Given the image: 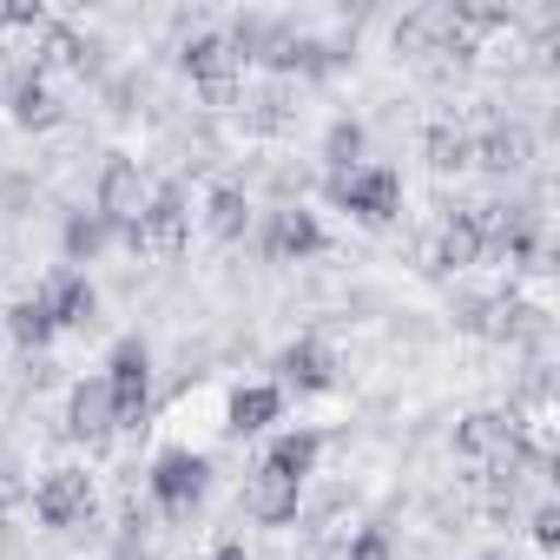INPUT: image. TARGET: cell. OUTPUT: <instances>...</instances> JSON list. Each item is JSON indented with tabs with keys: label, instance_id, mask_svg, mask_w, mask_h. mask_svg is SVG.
Wrapping results in <instances>:
<instances>
[{
	"label": "cell",
	"instance_id": "cell-10",
	"mask_svg": "<svg viewBox=\"0 0 560 560\" xmlns=\"http://www.w3.org/2000/svg\"><path fill=\"white\" fill-rule=\"evenodd\" d=\"M324 250V224H317V211H270V224H264V257L270 264H304V257H317Z\"/></svg>",
	"mask_w": 560,
	"mask_h": 560
},
{
	"label": "cell",
	"instance_id": "cell-19",
	"mask_svg": "<svg viewBox=\"0 0 560 560\" xmlns=\"http://www.w3.org/2000/svg\"><path fill=\"white\" fill-rule=\"evenodd\" d=\"M60 244H67V257H73V264H93V257L113 244V224H106L100 211H73V218H67V231H60Z\"/></svg>",
	"mask_w": 560,
	"mask_h": 560
},
{
	"label": "cell",
	"instance_id": "cell-3",
	"mask_svg": "<svg viewBox=\"0 0 560 560\" xmlns=\"http://www.w3.org/2000/svg\"><path fill=\"white\" fill-rule=\"evenodd\" d=\"M205 488H211V462H205V455H191V448H165V455L152 462V501H159L172 521H185V514L205 501Z\"/></svg>",
	"mask_w": 560,
	"mask_h": 560
},
{
	"label": "cell",
	"instance_id": "cell-29",
	"mask_svg": "<svg viewBox=\"0 0 560 560\" xmlns=\"http://www.w3.org/2000/svg\"><path fill=\"white\" fill-rule=\"evenodd\" d=\"M14 501H21V488H14V481H8V468H0V514H8V508H14Z\"/></svg>",
	"mask_w": 560,
	"mask_h": 560
},
{
	"label": "cell",
	"instance_id": "cell-30",
	"mask_svg": "<svg viewBox=\"0 0 560 560\" xmlns=\"http://www.w3.org/2000/svg\"><path fill=\"white\" fill-rule=\"evenodd\" d=\"M211 560H250V553H244V547H237V540H224V547H218V553H211Z\"/></svg>",
	"mask_w": 560,
	"mask_h": 560
},
{
	"label": "cell",
	"instance_id": "cell-6",
	"mask_svg": "<svg viewBox=\"0 0 560 560\" xmlns=\"http://www.w3.org/2000/svg\"><path fill=\"white\" fill-rule=\"evenodd\" d=\"M494 231H501V205H468V211H455V218L442 224V237H435V264H442V270H468V264L488 250Z\"/></svg>",
	"mask_w": 560,
	"mask_h": 560
},
{
	"label": "cell",
	"instance_id": "cell-18",
	"mask_svg": "<svg viewBox=\"0 0 560 560\" xmlns=\"http://www.w3.org/2000/svg\"><path fill=\"white\" fill-rule=\"evenodd\" d=\"M14 126H27V132L60 126V100H54V86H47L40 73H27V80L14 86Z\"/></svg>",
	"mask_w": 560,
	"mask_h": 560
},
{
	"label": "cell",
	"instance_id": "cell-11",
	"mask_svg": "<svg viewBox=\"0 0 560 560\" xmlns=\"http://www.w3.org/2000/svg\"><path fill=\"white\" fill-rule=\"evenodd\" d=\"M40 311L54 317V330H86L100 317V291L86 284L80 270H54L47 291H40Z\"/></svg>",
	"mask_w": 560,
	"mask_h": 560
},
{
	"label": "cell",
	"instance_id": "cell-7",
	"mask_svg": "<svg viewBox=\"0 0 560 560\" xmlns=\"http://www.w3.org/2000/svg\"><path fill=\"white\" fill-rule=\"evenodd\" d=\"M178 60H185V73L205 86V100H211V106H231V100H237V67H244V60L231 54V40H224V34H198Z\"/></svg>",
	"mask_w": 560,
	"mask_h": 560
},
{
	"label": "cell",
	"instance_id": "cell-21",
	"mask_svg": "<svg viewBox=\"0 0 560 560\" xmlns=\"http://www.w3.org/2000/svg\"><path fill=\"white\" fill-rule=\"evenodd\" d=\"M47 67H80V73H86V40H80L73 27H40L34 73H47Z\"/></svg>",
	"mask_w": 560,
	"mask_h": 560
},
{
	"label": "cell",
	"instance_id": "cell-20",
	"mask_svg": "<svg viewBox=\"0 0 560 560\" xmlns=\"http://www.w3.org/2000/svg\"><path fill=\"white\" fill-rule=\"evenodd\" d=\"M277 370H284V383H298V389H330V357H324V343H291L284 357H277Z\"/></svg>",
	"mask_w": 560,
	"mask_h": 560
},
{
	"label": "cell",
	"instance_id": "cell-9",
	"mask_svg": "<svg viewBox=\"0 0 560 560\" xmlns=\"http://www.w3.org/2000/svg\"><path fill=\"white\" fill-rule=\"evenodd\" d=\"M93 211H100L113 231H139V218H145V185H139V165H132V159H113V165L100 172Z\"/></svg>",
	"mask_w": 560,
	"mask_h": 560
},
{
	"label": "cell",
	"instance_id": "cell-5",
	"mask_svg": "<svg viewBox=\"0 0 560 560\" xmlns=\"http://www.w3.org/2000/svg\"><path fill=\"white\" fill-rule=\"evenodd\" d=\"M185 224H191V211H185V185H159V191L145 198L139 231H126V244H132V250L178 257V250H185Z\"/></svg>",
	"mask_w": 560,
	"mask_h": 560
},
{
	"label": "cell",
	"instance_id": "cell-22",
	"mask_svg": "<svg viewBox=\"0 0 560 560\" xmlns=\"http://www.w3.org/2000/svg\"><path fill=\"white\" fill-rule=\"evenodd\" d=\"M244 218H250V205H244V191L237 185H218L211 191V211H205V224H211V237H244Z\"/></svg>",
	"mask_w": 560,
	"mask_h": 560
},
{
	"label": "cell",
	"instance_id": "cell-4",
	"mask_svg": "<svg viewBox=\"0 0 560 560\" xmlns=\"http://www.w3.org/2000/svg\"><path fill=\"white\" fill-rule=\"evenodd\" d=\"M396 47H402V54H455V60L475 54V40H468L462 21H455V0H429V8L402 14V21H396Z\"/></svg>",
	"mask_w": 560,
	"mask_h": 560
},
{
	"label": "cell",
	"instance_id": "cell-12",
	"mask_svg": "<svg viewBox=\"0 0 560 560\" xmlns=\"http://www.w3.org/2000/svg\"><path fill=\"white\" fill-rule=\"evenodd\" d=\"M521 448V429H514V416H501V409H475L462 429H455V455L462 462H501V455H514Z\"/></svg>",
	"mask_w": 560,
	"mask_h": 560
},
{
	"label": "cell",
	"instance_id": "cell-14",
	"mask_svg": "<svg viewBox=\"0 0 560 560\" xmlns=\"http://www.w3.org/2000/svg\"><path fill=\"white\" fill-rule=\"evenodd\" d=\"M298 494H304L298 481L264 475V468H257V475L244 481V514H250V521H264V527H284V521H298Z\"/></svg>",
	"mask_w": 560,
	"mask_h": 560
},
{
	"label": "cell",
	"instance_id": "cell-25",
	"mask_svg": "<svg viewBox=\"0 0 560 560\" xmlns=\"http://www.w3.org/2000/svg\"><path fill=\"white\" fill-rule=\"evenodd\" d=\"M422 152H429L435 172H462V165H468V132H462V126H429Z\"/></svg>",
	"mask_w": 560,
	"mask_h": 560
},
{
	"label": "cell",
	"instance_id": "cell-27",
	"mask_svg": "<svg viewBox=\"0 0 560 560\" xmlns=\"http://www.w3.org/2000/svg\"><path fill=\"white\" fill-rule=\"evenodd\" d=\"M527 527H534V540H540V547H560V508H553V501H540Z\"/></svg>",
	"mask_w": 560,
	"mask_h": 560
},
{
	"label": "cell",
	"instance_id": "cell-17",
	"mask_svg": "<svg viewBox=\"0 0 560 560\" xmlns=\"http://www.w3.org/2000/svg\"><path fill=\"white\" fill-rule=\"evenodd\" d=\"M277 409H284V389L250 383V389H237V396H231V416H224V429H231V435H264V429L277 422Z\"/></svg>",
	"mask_w": 560,
	"mask_h": 560
},
{
	"label": "cell",
	"instance_id": "cell-1",
	"mask_svg": "<svg viewBox=\"0 0 560 560\" xmlns=\"http://www.w3.org/2000/svg\"><path fill=\"white\" fill-rule=\"evenodd\" d=\"M100 383H106V396H113V422H119V429H139L145 409H152V350H145L139 337L113 343V363H106Z\"/></svg>",
	"mask_w": 560,
	"mask_h": 560
},
{
	"label": "cell",
	"instance_id": "cell-15",
	"mask_svg": "<svg viewBox=\"0 0 560 560\" xmlns=\"http://www.w3.org/2000/svg\"><path fill=\"white\" fill-rule=\"evenodd\" d=\"M468 159L481 165V172H521L527 159H534V139H527V126H488L481 139H468Z\"/></svg>",
	"mask_w": 560,
	"mask_h": 560
},
{
	"label": "cell",
	"instance_id": "cell-23",
	"mask_svg": "<svg viewBox=\"0 0 560 560\" xmlns=\"http://www.w3.org/2000/svg\"><path fill=\"white\" fill-rule=\"evenodd\" d=\"M8 330H14L21 350H47V343H54V317L40 311V298H21V304L8 311Z\"/></svg>",
	"mask_w": 560,
	"mask_h": 560
},
{
	"label": "cell",
	"instance_id": "cell-26",
	"mask_svg": "<svg viewBox=\"0 0 560 560\" xmlns=\"http://www.w3.org/2000/svg\"><path fill=\"white\" fill-rule=\"evenodd\" d=\"M350 560H396V547H389L383 527H363V534L350 540Z\"/></svg>",
	"mask_w": 560,
	"mask_h": 560
},
{
	"label": "cell",
	"instance_id": "cell-28",
	"mask_svg": "<svg viewBox=\"0 0 560 560\" xmlns=\"http://www.w3.org/2000/svg\"><path fill=\"white\" fill-rule=\"evenodd\" d=\"M0 27H47L40 8H0Z\"/></svg>",
	"mask_w": 560,
	"mask_h": 560
},
{
	"label": "cell",
	"instance_id": "cell-24",
	"mask_svg": "<svg viewBox=\"0 0 560 560\" xmlns=\"http://www.w3.org/2000/svg\"><path fill=\"white\" fill-rule=\"evenodd\" d=\"M363 145H370V139H363L357 119H337V126L324 132V159H330L337 172H357V165H363Z\"/></svg>",
	"mask_w": 560,
	"mask_h": 560
},
{
	"label": "cell",
	"instance_id": "cell-16",
	"mask_svg": "<svg viewBox=\"0 0 560 560\" xmlns=\"http://www.w3.org/2000/svg\"><path fill=\"white\" fill-rule=\"evenodd\" d=\"M317 448H324V435L317 429H291V435H277L270 448H264V475H284V481H298L304 488V475L317 468Z\"/></svg>",
	"mask_w": 560,
	"mask_h": 560
},
{
	"label": "cell",
	"instance_id": "cell-8",
	"mask_svg": "<svg viewBox=\"0 0 560 560\" xmlns=\"http://www.w3.org/2000/svg\"><path fill=\"white\" fill-rule=\"evenodd\" d=\"M34 514H40V527H73V521H86V514H93V481H86V468H54V475L34 488Z\"/></svg>",
	"mask_w": 560,
	"mask_h": 560
},
{
	"label": "cell",
	"instance_id": "cell-13",
	"mask_svg": "<svg viewBox=\"0 0 560 560\" xmlns=\"http://www.w3.org/2000/svg\"><path fill=\"white\" fill-rule=\"evenodd\" d=\"M113 396H106V383L93 376V383H80L73 389V402H67V435L73 442H86V448H106L113 442Z\"/></svg>",
	"mask_w": 560,
	"mask_h": 560
},
{
	"label": "cell",
	"instance_id": "cell-2",
	"mask_svg": "<svg viewBox=\"0 0 560 560\" xmlns=\"http://www.w3.org/2000/svg\"><path fill=\"white\" fill-rule=\"evenodd\" d=\"M330 198L343 211H357L363 224H389L402 211V178L389 165H357V172H337L330 178Z\"/></svg>",
	"mask_w": 560,
	"mask_h": 560
}]
</instances>
